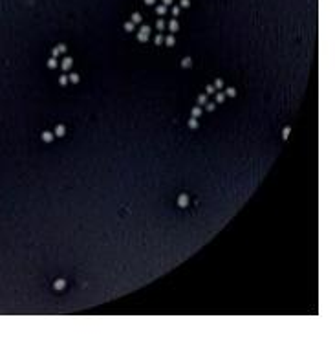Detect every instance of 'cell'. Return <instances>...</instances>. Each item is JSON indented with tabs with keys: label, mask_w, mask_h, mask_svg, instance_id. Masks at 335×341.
<instances>
[{
	"label": "cell",
	"mask_w": 335,
	"mask_h": 341,
	"mask_svg": "<svg viewBox=\"0 0 335 341\" xmlns=\"http://www.w3.org/2000/svg\"><path fill=\"white\" fill-rule=\"evenodd\" d=\"M189 204H191V198H189V194H179V196H178V205H179V207H187V205Z\"/></svg>",
	"instance_id": "1"
},
{
	"label": "cell",
	"mask_w": 335,
	"mask_h": 341,
	"mask_svg": "<svg viewBox=\"0 0 335 341\" xmlns=\"http://www.w3.org/2000/svg\"><path fill=\"white\" fill-rule=\"evenodd\" d=\"M72 64H73V59H72V57H64V61H62V64H61V68L64 70V72H68V70L72 68Z\"/></svg>",
	"instance_id": "2"
},
{
	"label": "cell",
	"mask_w": 335,
	"mask_h": 341,
	"mask_svg": "<svg viewBox=\"0 0 335 341\" xmlns=\"http://www.w3.org/2000/svg\"><path fill=\"white\" fill-rule=\"evenodd\" d=\"M53 134H55V136H59V138H62L64 134H66V127H64V125H57L55 130H53Z\"/></svg>",
	"instance_id": "3"
},
{
	"label": "cell",
	"mask_w": 335,
	"mask_h": 341,
	"mask_svg": "<svg viewBox=\"0 0 335 341\" xmlns=\"http://www.w3.org/2000/svg\"><path fill=\"white\" fill-rule=\"evenodd\" d=\"M64 286H66V281H64V279H57V281L53 283V288L57 290V292H61V290H64Z\"/></svg>",
	"instance_id": "4"
},
{
	"label": "cell",
	"mask_w": 335,
	"mask_h": 341,
	"mask_svg": "<svg viewBox=\"0 0 335 341\" xmlns=\"http://www.w3.org/2000/svg\"><path fill=\"white\" fill-rule=\"evenodd\" d=\"M66 50H68L66 44H59V46H55L53 48V57H57L59 53H66Z\"/></svg>",
	"instance_id": "5"
},
{
	"label": "cell",
	"mask_w": 335,
	"mask_h": 341,
	"mask_svg": "<svg viewBox=\"0 0 335 341\" xmlns=\"http://www.w3.org/2000/svg\"><path fill=\"white\" fill-rule=\"evenodd\" d=\"M167 26H169V29H171V33H176L178 29H179V24H178V20H176V18H172V20L169 22Z\"/></svg>",
	"instance_id": "6"
},
{
	"label": "cell",
	"mask_w": 335,
	"mask_h": 341,
	"mask_svg": "<svg viewBox=\"0 0 335 341\" xmlns=\"http://www.w3.org/2000/svg\"><path fill=\"white\" fill-rule=\"evenodd\" d=\"M42 141H46V143H49V141H53V138H55V134L53 132H48V130H46V132H42Z\"/></svg>",
	"instance_id": "7"
},
{
	"label": "cell",
	"mask_w": 335,
	"mask_h": 341,
	"mask_svg": "<svg viewBox=\"0 0 335 341\" xmlns=\"http://www.w3.org/2000/svg\"><path fill=\"white\" fill-rule=\"evenodd\" d=\"M191 114H192V118H200V116H202V114H203V110H202V107H200V105H198V107H192V110H191Z\"/></svg>",
	"instance_id": "8"
},
{
	"label": "cell",
	"mask_w": 335,
	"mask_h": 341,
	"mask_svg": "<svg viewBox=\"0 0 335 341\" xmlns=\"http://www.w3.org/2000/svg\"><path fill=\"white\" fill-rule=\"evenodd\" d=\"M165 44H167V46H174V44H176V39H174V35H172V33L165 37Z\"/></svg>",
	"instance_id": "9"
},
{
	"label": "cell",
	"mask_w": 335,
	"mask_h": 341,
	"mask_svg": "<svg viewBox=\"0 0 335 341\" xmlns=\"http://www.w3.org/2000/svg\"><path fill=\"white\" fill-rule=\"evenodd\" d=\"M123 28H125V31H128V33H130V31H134V29H136V24H134L132 20H128V22H125V26H123Z\"/></svg>",
	"instance_id": "10"
},
{
	"label": "cell",
	"mask_w": 335,
	"mask_h": 341,
	"mask_svg": "<svg viewBox=\"0 0 335 341\" xmlns=\"http://www.w3.org/2000/svg\"><path fill=\"white\" fill-rule=\"evenodd\" d=\"M165 26H167V24H165V20H163V18H158V20H156V28L159 29V33H161L163 29H165Z\"/></svg>",
	"instance_id": "11"
},
{
	"label": "cell",
	"mask_w": 335,
	"mask_h": 341,
	"mask_svg": "<svg viewBox=\"0 0 335 341\" xmlns=\"http://www.w3.org/2000/svg\"><path fill=\"white\" fill-rule=\"evenodd\" d=\"M148 37H150L148 33H141V31L137 33V41H139V42H147V41H148Z\"/></svg>",
	"instance_id": "12"
},
{
	"label": "cell",
	"mask_w": 335,
	"mask_h": 341,
	"mask_svg": "<svg viewBox=\"0 0 335 341\" xmlns=\"http://www.w3.org/2000/svg\"><path fill=\"white\" fill-rule=\"evenodd\" d=\"M205 103H207V94H200V96H198V105H200V107H203Z\"/></svg>",
	"instance_id": "13"
},
{
	"label": "cell",
	"mask_w": 335,
	"mask_h": 341,
	"mask_svg": "<svg viewBox=\"0 0 335 341\" xmlns=\"http://www.w3.org/2000/svg\"><path fill=\"white\" fill-rule=\"evenodd\" d=\"M165 42V37H163V35L161 33H159V35H156V37H154V44H158V46H161V44Z\"/></svg>",
	"instance_id": "14"
},
{
	"label": "cell",
	"mask_w": 335,
	"mask_h": 341,
	"mask_svg": "<svg viewBox=\"0 0 335 341\" xmlns=\"http://www.w3.org/2000/svg\"><path fill=\"white\" fill-rule=\"evenodd\" d=\"M181 66H183V68H191V66H192V59H191V57H185L183 61H181Z\"/></svg>",
	"instance_id": "15"
},
{
	"label": "cell",
	"mask_w": 335,
	"mask_h": 341,
	"mask_svg": "<svg viewBox=\"0 0 335 341\" xmlns=\"http://www.w3.org/2000/svg\"><path fill=\"white\" fill-rule=\"evenodd\" d=\"M59 66V62H57V57H51V59H49V61H48V68H57Z\"/></svg>",
	"instance_id": "16"
},
{
	"label": "cell",
	"mask_w": 335,
	"mask_h": 341,
	"mask_svg": "<svg viewBox=\"0 0 335 341\" xmlns=\"http://www.w3.org/2000/svg\"><path fill=\"white\" fill-rule=\"evenodd\" d=\"M130 20H132L134 24H141V15H139V13H134V15H132V18H130Z\"/></svg>",
	"instance_id": "17"
},
{
	"label": "cell",
	"mask_w": 335,
	"mask_h": 341,
	"mask_svg": "<svg viewBox=\"0 0 335 341\" xmlns=\"http://www.w3.org/2000/svg\"><path fill=\"white\" fill-rule=\"evenodd\" d=\"M213 86H214V88H218V90H222V88H223V81H222L220 77H218V79H214V84H213Z\"/></svg>",
	"instance_id": "18"
},
{
	"label": "cell",
	"mask_w": 335,
	"mask_h": 341,
	"mask_svg": "<svg viewBox=\"0 0 335 341\" xmlns=\"http://www.w3.org/2000/svg\"><path fill=\"white\" fill-rule=\"evenodd\" d=\"M203 107H205V110H207V112H213V110L216 108V103H209V101H207L205 105H203Z\"/></svg>",
	"instance_id": "19"
},
{
	"label": "cell",
	"mask_w": 335,
	"mask_h": 341,
	"mask_svg": "<svg viewBox=\"0 0 335 341\" xmlns=\"http://www.w3.org/2000/svg\"><path fill=\"white\" fill-rule=\"evenodd\" d=\"M68 81H72L73 84L79 83V75H77V73H70V75H68Z\"/></svg>",
	"instance_id": "20"
},
{
	"label": "cell",
	"mask_w": 335,
	"mask_h": 341,
	"mask_svg": "<svg viewBox=\"0 0 335 341\" xmlns=\"http://www.w3.org/2000/svg\"><path fill=\"white\" fill-rule=\"evenodd\" d=\"M156 13L158 15H165L167 13V6H156Z\"/></svg>",
	"instance_id": "21"
},
{
	"label": "cell",
	"mask_w": 335,
	"mask_h": 341,
	"mask_svg": "<svg viewBox=\"0 0 335 341\" xmlns=\"http://www.w3.org/2000/svg\"><path fill=\"white\" fill-rule=\"evenodd\" d=\"M234 96H236V90L234 88H227L225 90V97H234Z\"/></svg>",
	"instance_id": "22"
},
{
	"label": "cell",
	"mask_w": 335,
	"mask_h": 341,
	"mask_svg": "<svg viewBox=\"0 0 335 341\" xmlns=\"http://www.w3.org/2000/svg\"><path fill=\"white\" fill-rule=\"evenodd\" d=\"M189 127H191V128H198V119L196 118H191V119H189Z\"/></svg>",
	"instance_id": "23"
},
{
	"label": "cell",
	"mask_w": 335,
	"mask_h": 341,
	"mask_svg": "<svg viewBox=\"0 0 335 341\" xmlns=\"http://www.w3.org/2000/svg\"><path fill=\"white\" fill-rule=\"evenodd\" d=\"M223 101H225V94L218 92V94H216V103H223Z\"/></svg>",
	"instance_id": "24"
},
{
	"label": "cell",
	"mask_w": 335,
	"mask_h": 341,
	"mask_svg": "<svg viewBox=\"0 0 335 341\" xmlns=\"http://www.w3.org/2000/svg\"><path fill=\"white\" fill-rule=\"evenodd\" d=\"M289 132H291V127H286V128L282 130V138L288 139V138H289Z\"/></svg>",
	"instance_id": "25"
},
{
	"label": "cell",
	"mask_w": 335,
	"mask_h": 341,
	"mask_svg": "<svg viewBox=\"0 0 335 341\" xmlns=\"http://www.w3.org/2000/svg\"><path fill=\"white\" fill-rule=\"evenodd\" d=\"M59 83H61L62 86H66V84H68V77H66V75H61V77H59Z\"/></svg>",
	"instance_id": "26"
},
{
	"label": "cell",
	"mask_w": 335,
	"mask_h": 341,
	"mask_svg": "<svg viewBox=\"0 0 335 341\" xmlns=\"http://www.w3.org/2000/svg\"><path fill=\"white\" fill-rule=\"evenodd\" d=\"M214 90L216 88H214L213 84H209V86H205V94H214Z\"/></svg>",
	"instance_id": "27"
},
{
	"label": "cell",
	"mask_w": 335,
	"mask_h": 341,
	"mask_svg": "<svg viewBox=\"0 0 335 341\" xmlns=\"http://www.w3.org/2000/svg\"><path fill=\"white\" fill-rule=\"evenodd\" d=\"M189 4H191V0H179V6L181 7H189Z\"/></svg>",
	"instance_id": "28"
},
{
	"label": "cell",
	"mask_w": 335,
	"mask_h": 341,
	"mask_svg": "<svg viewBox=\"0 0 335 341\" xmlns=\"http://www.w3.org/2000/svg\"><path fill=\"white\" fill-rule=\"evenodd\" d=\"M172 15H176V17L179 15V6H172Z\"/></svg>",
	"instance_id": "29"
},
{
	"label": "cell",
	"mask_w": 335,
	"mask_h": 341,
	"mask_svg": "<svg viewBox=\"0 0 335 341\" xmlns=\"http://www.w3.org/2000/svg\"><path fill=\"white\" fill-rule=\"evenodd\" d=\"M154 2H156V0H145V4H148V6H152Z\"/></svg>",
	"instance_id": "30"
},
{
	"label": "cell",
	"mask_w": 335,
	"mask_h": 341,
	"mask_svg": "<svg viewBox=\"0 0 335 341\" xmlns=\"http://www.w3.org/2000/svg\"><path fill=\"white\" fill-rule=\"evenodd\" d=\"M169 4H172V0H163V6H169Z\"/></svg>",
	"instance_id": "31"
}]
</instances>
